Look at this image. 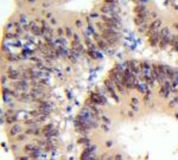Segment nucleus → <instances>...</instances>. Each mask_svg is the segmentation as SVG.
Returning a JSON list of instances; mask_svg holds the SVG:
<instances>
[{
    "label": "nucleus",
    "instance_id": "1",
    "mask_svg": "<svg viewBox=\"0 0 178 160\" xmlns=\"http://www.w3.org/2000/svg\"><path fill=\"white\" fill-rule=\"evenodd\" d=\"M134 12H135L137 17H144V18H148V17H150V16H148L150 11H148V9L144 4H138L134 7Z\"/></svg>",
    "mask_w": 178,
    "mask_h": 160
},
{
    "label": "nucleus",
    "instance_id": "2",
    "mask_svg": "<svg viewBox=\"0 0 178 160\" xmlns=\"http://www.w3.org/2000/svg\"><path fill=\"white\" fill-rule=\"evenodd\" d=\"M171 90H172V83H171L170 81H166L165 83L162 84V88H160V90H159V94H160V96H163V97L166 99V97H169Z\"/></svg>",
    "mask_w": 178,
    "mask_h": 160
},
{
    "label": "nucleus",
    "instance_id": "3",
    "mask_svg": "<svg viewBox=\"0 0 178 160\" xmlns=\"http://www.w3.org/2000/svg\"><path fill=\"white\" fill-rule=\"evenodd\" d=\"M21 132H23V126H21V124H19V123H14V124H12V126H11V128L9 129L7 134H9V137H10V138H13V137L19 135Z\"/></svg>",
    "mask_w": 178,
    "mask_h": 160
},
{
    "label": "nucleus",
    "instance_id": "4",
    "mask_svg": "<svg viewBox=\"0 0 178 160\" xmlns=\"http://www.w3.org/2000/svg\"><path fill=\"white\" fill-rule=\"evenodd\" d=\"M7 76L10 77V80H12V81H17V80H19V78H21V77H23V73L18 71V70H13V69H11V70H9V71H7Z\"/></svg>",
    "mask_w": 178,
    "mask_h": 160
},
{
    "label": "nucleus",
    "instance_id": "5",
    "mask_svg": "<svg viewBox=\"0 0 178 160\" xmlns=\"http://www.w3.org/2000/svg\"><path fill=\"white\" fill-rule=\"evenodd\" d=\"M37 149H38V146L35 145V144H28V145H26V146L23 148V151L26 152V153H32V152L37 151Z\"/></svg>",
    "mask_w": 178,
    "mask_h": 160
},
{
    "label": "nucleus",
    "instance_id": "6",
    "mask_svg": "<svg viewBox=\"0 0 178 160\" xmlns=\"http://www.w3.org/2000/svg\"><path fill=\"white\" fill-rule=\"evenodd\" d=\"M28 139V134H19V135H17V138L14 139V141H17V142H20V141H26Z\"/></svg>",
    "mask_w": 178,
    "mask_h": 160
},
{
    "label": "nucleus",
    "instance_id": "7",
    "mask_svg": "<svg viewBox=\"0 0 178 160\" xmlns=\"http://www.w3.org/2000/svg\"><path fill=\"white\" fill-rule=\"evenodd\" d=\"M66 33H67V37H68V38H73L74 35H75L70 27H67V28H66Z\"/></svg>",
    "mask_w": 178,
    "mask_h": 160
},
{
    "label": "nucleus",
    "instance_id": "8",
    "mask_svg": "<svg viewBox=\"0 0 178 160\" xmlns=\"http://www.w3.org/2000/svg\"><path fill=\"white\" fill-rule=\"evenodd\" d=\"M64 32H66V30H64V28H58V30H57V35H58L59 37H61V36H63V35H64Z\"/></svg>",
    "mask_w": 178,
    "mask_h": 160
},
{
    "label": "nucleus",
    "instance_id": "9",
    "mask_svg": "<svg viewBox=\"0 0 178 160\" xmlns=\"http://www.w3.org/2000/svg\"><path fill=\"white\" fill-rule=\"evenodd\" d=\"M114 160H124V158H122V155H121V154H115Z\"/></svg>",
    "mask_w": 178,
    "mask_h": 160
},
{
    "label": "nucleus",
    "instance_id": "10",
    "mask_svg": "<svg viewBox=\"0 0 178 160\" xmlns=\"http://www.w3.org/2000/svg\"><path fill=\"white\" fill-rule=\"evenodd\" d=\"M20 23H23V25L26 24V17L25 16H20Z\"/></svg>",
    "mask_w": 178,
    "mask_h": 160
},
{
    "label": "nucleus",
    "instance_id": "11",
    "mask_svg": "<svg viewBox=\"0 0 178 160\" xmlns=\"http://www.w3.org/2000/svg\"><path fill=\"white\" fill-rule=\"evenodd\" d=\"M116 0H105V4H115Z\"/></svg>",
    "mask_w": 178,
    "mask_h": 160
},
{
    "label": "nucleus",
    "instance_id": "12",
    "mask_svg": "<svg viewBox=\"0 0 178 160\" xmlns=\"http://www.w3.org/2000/svg\"><path fill=\"white\" fill-rule=\"evenodd\" d=\"M19 160H31V158H28V156H20Z\"/></svg>",
    "mask_w": 178,
    "mask_h": 160
},
{
    "label": "nucleus",
    "instance_id": "13",
    "mask_svg": "<svg viewBox=\"0 0 178 160\" xmlns=\"http://www.w3.org/2000/svg\"><path fill=\"white\" fill-rule=\"evenodd\" d=\"M76 26H77V27H82V21H81V20H77V21H76Z\"/></svg>",
    "mask_w": 178,
    "mask_h": 160
},
{
    "label": "nucleus",
    "instance_id": "14",
    "mask_svg": "<svg viewBox=\"0 0 178 160\" xmlns=\"http://www.w3.org/2000/svg\"><path fill=\"white\" fill-rule=\"evenodd\" d=\"M50 23H51L52 25H55V24H56V20H55V19H51V20H50Z\"/></svg>",
    "mask_w": 178,
    "mask_h": 160
},
{
    "label": "nucleus",
    "instance_id": "15",
    "mask_svg": "<svg viewBox=\"0 0 178 160\" xmlns=\"http://www.w3.org/2000/svg\"><path fill=\"white\" fill-rule=\"evenodd\" d=\"M27 1H28V3H35L36 0H27Z\"/></svg>",
    "mask_w": 178,
    "mask_h": 160
},
{
    "label": "nucleus",
    "instance_id": "16",
    "mask_svg": "<svg viewBox=\"0 0 178 160\" xmlns=\"http://www.w3.org/2000/svg\"><path fill=\"white\" fill-rule=\"evenodd\" d=\"M133 1H135V3H137V1H138V3H139V0H133Z\"/></svg>",
    "mask_w": 178,
    "mask_h": 160
}]
</instances>
